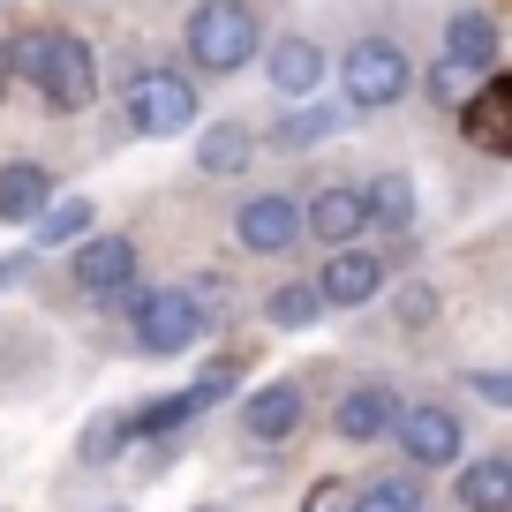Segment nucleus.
<instances>
[{"mask_svg": "<svg viewBox=\"0 0 512 512\" xmlns=\"http://www.w3.org/2000/svg\"><path fill=\"white\" fill-rule=\"evenodd\" d=\"M256 46H264V31H256V16L241 8V0H204V8L189 16V61L211 68V76L249 68Z\"/></svg>", "mask_w": 512, "mask_h": 512, "instance_id": "f257e3e1", "label": "nucleus"}, {"mask_svg": "<svg viewBox=\"0 0 512 512\" xmlns=\"http://www.w3.org/2000/svg\"><path fill=\"white\" fill-rule=\"evenodd\" d=\"M339 83H347V106L384 113V106H400V98H407L415 61H407L392 38H362V46H347V61H339Z\"/></svg>", "mask_w": 512, "mask_h": 512, "instance_id": "f03ea898", "label": "nucleus"}, {"mask_svg": "<svg viewBox=\"0 0 512 512\" xmlns=\"http://www.w3.org/2000/svg\"><path fill=\"white\" fill-rule=\"evenodd\" d=\"M128 128L136 136H181V128H196V83L174 76V68H144L128 83Z\"/></svg>", "mask_w": 512, "mask_h": 512, "instance_id": "7ed1b4c3", "label": "nucleus"}, {"mask_svg": "<svg viewBox=\"0 0 512 512\" xmlns=\"http://www.w3.org/2000/svg\"><path fill=\"white\" fill-rule=\"evenodd\" d=\"M38 98H46L53 113H83L98 98V61L83 38H46V68H38Z\"/></svg>", "mask_w": 512, "mask_h": 512, "instance_id": "20e7f679", "label": "nucleus"}, {"mask_svg": "<svg viewBox=\"0 0 512 512\" xmlns=\"http://www.w3.org/2000/svg\"><path fill=\"white\" fill-rule=\"evenodd\" d=\"M136 339H144V354H189L196 339H204V309L189 302V294H144L136 302Z\"/></svg>", "mask_w": 512, "mask_h": 512, "instance_id": "39448f33", "label": "nucleus"}, {"mask_svg": "<svg viewBox=\"0 0 512 512\" xmlns=\"http://www.w3.org/2000/svg\"><path fill=\"white\" fill-rule=\"evenodd\" d=\"M392 437H400V452L415 467H452V460H460V445H467V430H460L452 407H400Z\"/></svg>", "mask_w": 512, "mask_h": 512, "instance_id": "423d86ee", "label": "nucleus"}, {"mask_svg": "<svg viewBox=\"0 0 512 512\" xmlns=\"http://www.w3.org/2000/svg\"><path fill=\"white\" fill-rule=\"evenodd\" d=\"M377 287H384V256L347 249V241H339L332 264H324V279H317V302H324V309H362Z\"/></svg>", "mask_w": 512, "mask_h": 512, "instance_id": "0eeeda50", "label": "nucleus"}, {"mask_svg": "<svg viewBox=\"0 0 512 512\" xmlns=\"http://www.w3.org/2000/svg\"><path fill=\"white\" fill-rule=\"evenodd\" d=\"M234 234H241V249H256V256H287L294 241H302V211H294L287 196H249Z\"/></svg>", "mask_w": 512, "mask_h": 512, "instance_id": "6e6552de", "label": "nucleus"}, {"mask_svg": "<svg viewBox=\"0 0 512 512\" xmlns=\"http://www.w3.org/2000/svg\"><path fill=\"white\" fill-rule=\"evenodd\" d=\"M76 279H83L91 294H121L128 279H136V241H128V234H83Z\"/></svg>", "mask_w": 512, "mask_h": 512, "instance_id": "1a4fd4ad", "label": "nucleus"}, {"mask_svg": "<svg viewBox=\"0 0 512 512\" xmlns=\"http://www.w3.org/2000/svg\"><path fill=\"white\" fill-rule=\"evenodd\" d=\"M392 422H400V392H384V384H362V392H347V400L332 407V430L347 437V445H377Z\"/></svg>", "mask_w": 512, "mask_h": 512, "instance_id": "9d476101", "label": "nucleus"}, {"mask_svg": "<svg viewBox=\"0 0 512 512\" xmlns=\"http://www.w3.org/2000/svg\"><path fill=\"white\" fill-rule=\"evenodd\" d=\"M241 430H249L256 445H287V437L302 430V392H294V384L249 392V400H241Z\"/></svg>", "mask_w": 512, "mask_h": 512, "instance_id": "9b49d317", "label": "nucleus"}, {"mask_svg": "<svg viewBox=\"0 0 512 512\" xmlns=\"http://www.w3.org/2000/svg\"><path fill=\"white\" fill-rule=\"evenodd\" d=\"M302 226L324 241V249L354 241V234L369 226V219H362V189H317V196H309V211H302Z\"/></svg>", "mask_w": 512, "mask_h": 512, "instance_id": "f8f14e48", "label": "nucleus"}, {"mask_svg": "<svg viewBox=\"0 0 512 512\" xmlns=\"http://www.w3.org/2000/svg\"><path fill=\"white\" fill-rule=\"evenodd\" d=\"M46 204H53V174H46V166H31V159L0 166V219H8V226H31Z\"/></svg>", "mask_w": 512, "mask_h": 512, "instance_id": "ddd939ff", "label": "nucleus"}, {"mask_svg": "<svg viewBox=\"0 0 512 512\" xmlns=\"http://www.w3.org/2000/svg\"><path fill=\"white\" fill-rule=\"evenodd\" d=\"M445 61L460 68V76H475V68L490 76L497 68V23L490 16H452L445 23Z\"/></svg>", "mask_w": 512, "mask_h": 512, "instance_id": "4468645a", "label": "nucleus"}, {"mask_svg": "<svg viewBox=\"0 0 512 512\" xmlns=\"http://www.w3.org/2000/svg\"><path fill=\"white\" fill-rule=\"evenodd\" d=\"M324 68H332V61H324V46H309V38H279V46H272V83L287 98H309L324 83Z\"/></svg>", "mask_w": 512, "mask_h": 512, "instance_id": "2eb2a0df", "label": "nucleus"}, {"mask_svg": "<svg viewBox=\"0 0 512 512\" xmlns=\"http://www.w3.org/2000/svg\"><path fill=\"white\" fill-rule=\"evenodd\" d=\"M362 219H377L384 234H407V226H415V181L407 174H377L362 189Z\"/></svg>", "mask_w": 512, "mask_h": 512, "instance_id": "dca6fc26", "label": "nucleus"}, {"mask_svg": "<svg viewBox=\"0 0 512 512\" xmlns=\"http://www.w3.org/2000/svg\"><path fill=\"white\" fill-rule=\"evenodd\" d=\"M460 505L467 512H512V460H475L460 475Z\"/></svg>", "mask_w": 512, "mask_h": 512, "instance_id": "f3484780", "label": "nucleus"}, {"mask_svg": "<svg viewBox=\"0 0 512 512\" xmlns=\"http://www.w3.org/2000/svg\"><path fill=\"white\" fill-rule=\"evenodd\" d=\"M249 151H256V136H249V128H234V121H219V128L196 136V166H204V174H241Z\"/></svg>", "mask_w": 512, "mask_h": 512, "instance_id": "a211bd4d", "label": "nucleus"}, {"mask_svg": "<svg viewBox=\"0 0 512 512\" xmlns=\"http://www.w3.org/2000/svg\"><path fill=\"white\" fill-rule=\"evenodd\" d=\"M189 415H204V400H196V392H174V400H151V407H136V415H128V437H166V430H181Z\"/></svg>", "mask_w": 512, "mask_h": 512, "instance_id": "6ab92c4d", "label": "nucleus"}, {"mask_svg": "<svg viewBox=\"0 0 512 512\" xmlns=\"http://www.w3.org/2000/svg\"><path fill=\"white\" fill-rule=\"evenodd\" d=\"M354 512H422V482L415 475H377L369 490H354Z\"/></svg>", "mask_w": 512, "mask_h": 512, "instance_id": "aec40b11", "label": "nucleus"}, {"mask_svg": "<svg viewBox=\"0 0 512 512\" xmlns=\"http://www.w3.org/2000/svg\"><path fill=\"white\" fill-rule=\"evenodd\" d=\"M332 128H339V113H332V106H302L294 121H279V128H272V151H309V144H324Z\"/></svg>", "mask_w": 512, "mask_h": 512, "instance_id": "412c9836", "label": "nucleus"}, {"mask_svg": "<svg viewBox=\"0 0 512 512\" xmlns=\"http://www.w3.org/2000/svg\"><path fill=\"white\" fill-rule=\"evenodd\" d=\"M467 136L490 144V151H505V76H490V91L467 106Z\"/></svg>", "mask_w": 512, "mask_h": 512, "instance_id": "4be33fe9", "label": "nucleus"}, {"mask_svg": "<svg viewBox=\"0 0 512 512\" xmlns=\"http://www.w3.org/2000/svg\"><path fill=\"white\" fill-rule=\"evenodd\" d=\"M264 309H272V324H279V332H309L324 302H317V287H279Z\"/></svg>", "mask_w": 512, "mask_h": 512, "instance_id": "5701e85b", "label": "nucleus"}, {"mask_svg": "<svg viewBox=\"0 0 512 512\" xmlns=\"http://www.w3.org/2000/svg\"><path fill=\"white\" fill-rule=\"evenodd\" d=\"M121 445H128V415H91V430L76 437V452H83L91 467H106Z\"/></svg>", "mask_w": 512, "mask_h": 512, "instance_id": "b1692460", "label": "nucleus"}, {"mask_svg": "<svg viewBox=\"0 0 512 512\" xmlns=\"http://www.w3.org/2000/svg\"><path fill=\"white\" fill-rule=\"evenodd\" d=\"M46 38H53V31H23L16 46L0 53V68H8V76H23V83H38V68H46Z\"/></svg>", "mask_w": 512, "mask_h": 512, "instance_id": "393cba45", "label": "nucleus"}, {"mask_svg": "<svg viewBox=\"0 0 512 512\" xmlns=\"http://www.w3.org/2000/svg\"><path fill=\"white\" fill-rule=\"evenodd\" d=\"M38 219H46V241H83L91 234V204H46Z\"/></svg>", "mask_w": 512, "mask_h": 512, "instance_id": "a878e982", "label": "nucleus"}, {"mask_svg": "<svg viewBox=\"0 0 512 512\" xmlns=\"http://www.w3.org/2000/svg\"><path fill=\"white\" fill-rule=\"evenodd\" d=\"M302 512H354V482H339V475H324V482H309V497H302Z\"/></svg>", "mask_w": 512, "mask_h": 512, "instance_id": "bb28decb", "label": "nucleus"}, {"mask_svg": "<svg viewBox=\"0 0 512 512\" xmlns=\"http://www.w3.org/2000/svg\"><path fill=\"white\" fill-rule=\"evenodd\" d=\"M430 317H437V287H400V324H415V332H422Z\"/></svg>", "mask_w": 512, "mask_h": 512, "instance_id": "cd10ccee", "label": "nucleus"}, {"mask_svg": "<svg viewBox=\"0 0 512 512\" xmlns=\"http://www.w3.org/2000/svg\"><path fill=\"white\" fill-rule=\"evenodd\" d=\"M189 392H196V400H204V407H211V400H226V392H234V362H211L204 377L189 384Z\"/></svg>", "mask_w": 512, "mask_h": 512, "instance_id": "c85d7f7f", "label": "nucleus"}, {"mask_svg": "<svg viewBox=\"0 0 512 512\" xmlns=\"http://www.w3.org/2000/svg\"><path fill=\"white\" fill-rule=\"evenodd\" d=\"M475 392H482V400H497V407H505V400H512V377H497V369H482V377H475Z\"/></svg>", "mask_w": 512, "mask_h": 512, "instance_id": "c756f323", "label": "nucleus"}, {"mask_svg": "<svg viewBox=\"0 0 512 512\" xmlns=\"http://www.w3.org/2000/svg\"><path fill=\"white\" fill-rule=\"evenodd\" d=\"M430 91H437V98H445V106H452V98H460V68L445 61V68H437V76H430Z\"/></svg>", "mask_w": 512, "mask_h": 512, "instance_id": "7c9ffc66", "label": "nucleus"}, {"mask_svg": "<svg viewBox=\"0 0 512 512\" xmlns=\"http://www.w3.org/2000/svg\"><path fill=\"white\" fill-rule=\"evenodd\" d=\"M31 272V256H16V264H0V287H8V279H23Z\"/></svg>", "mask_w": 512, "mask_h": 512, "instance_id": "2f4dec72", "label": "nucleus"}, {"mask_svg": "<svg viewBox=\"0 0 512 512\" xmlns=\"http://www.w3.org/2000/svg\"><path fill=\"white\" fill-rule=\"evenodd\" d=\"M0 76H8V68H0Z\"/></svg>", "mask_w": 512, "mask_h": 512, "instance_id": "473e14b6", "label": "nucleus"}, {"mask_svg": "<svg viewBox=\"0 0 512 512\" xmlns=\"http://www.w3.org/2000/svg\"><path fill=\"white\" fill-rule=\"evenodd\" d=\"M204 512H211V505H204Z\"/></svg>", "mask_w": 512, "mask_h": 512, "instance_id": "72a5a7b5", "label": "nucleus"}]
</instances>
